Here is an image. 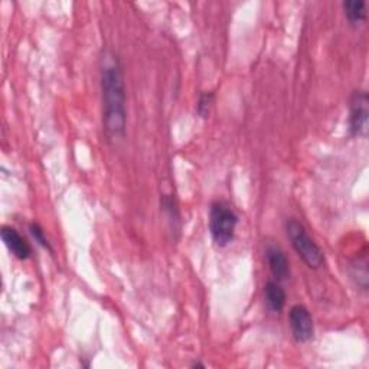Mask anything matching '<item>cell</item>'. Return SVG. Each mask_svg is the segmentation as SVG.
<instances>
[{
  "label": "cell",
  "mask_w": 369,
  "mask_h": 369,
  "mask_svg": "<svg viewBox=\"0 0 369 369\" xmlns=\"http://www.w3.org/2000/svg\"><path fill=\"white\" fill-rule=\"evenodd\" d=\"M29 231H31V234H32V237L35 238V241L39 244V245H42L43 248H46V250H52L50 248V244H49V241H48V238H46V235H45V231H43V228L39 225V224H31L29 225Z\"/></svg>",
  "instance_id": "obj_11"
},
{
  "label": "cell",
  "mask_w": 369,
  "mask_h": 369,
  "mask_svg": "<svg viewBox=\"0 0 369 369\" xmlns=\"http://www.w3.org/2000/svg\"><path fill=\"white\" fill-rule=\"evenodd\" d=\"M2 240L8 250L19 260H28L32 254V248L29 242L12 227L2 228Z\"/></svg>",
  "instance_id": "obj_7"
},
{
  "label": "cell",
  "mask_w": 369,
  "mask_h": 369,
  "mask_svg": "<svg viewBox=\"0 0 369 369\" xmlns=\"http://www.w3.org/2000/svg\"><path fill=\"white\" fill-rule=\"evenodd\" d=\"M369 119L368 92L358 90L352 94L349 102V132L353 137L366 139Z\"/></svg>",
  "instance_id": "obj_4"
},
{
  "label": "cell",
  "mask_w": 369,
  "mask_h": 369,
  "mask_svg": "<svg viewBox=\"0 0 369 369\" xmlns=\"http://www.w3.org/2000/svg\"><path fill=\"white\" fill-rule=\"evenodd\" d=\"M264 299L273 313H280L286 306V292L279 282H267L264 286Z\"/></svg>",
  "instance_id": "obj_8"
},
{
  "label": "cell",
  "mask_w": 369,
  "mask_h": 369,
  "mask_svg": "<svg viewBox=\"0 0 369 369\" xmlns=\"http://www.w3.org/2000/svg\"><path fill=\"white\" fill-rule=\"evenodd\" d=\"M266 257L272 274L277 282L287 280L290 276V264L283 250L277 245H269L266 250Z\"/></svg>",
  "instance_id": "obj_6"
},
{
  "label": "cell",
  "mask_w": 369,
  "mask_h": 369,
  "mask_svg": "<svg viewBox=\"0 0 369 369\" xmlns=\"http://www.w3.org/2000/svg\"><path fill=\"white\" fill-rule=\"evenodd\" d=\"M286 232L292 242V247L297 255L304 261V264L310 269H319L325 262V254L321 247L307 234L306 228L296 220H289L286 223Z\"/></svg>",
  "instance_id": "obj_3"
},
{
  "label": "cell",
  "mask_w": 369,
  "mask_h": 369,
  "mask_svg": "<svg viewBox=\"0 0 369 369\" xmlns=\"http://www.w3.org/2000/svg\"><path fill=\"white\" fill-rule=\"evenodd\" d=\"M214 102V92H202L198 98V104H196V113L200 117H206L209 114L210 105Z\"/></svg>",
  "instance_id": "obj_10"
},
{
  "label": "cell",
  "mask_w": 369,
  "mask_h": 369,
  "mask_svg": "<svg viewBox=\"0 0 369 369\" xmlns=\"http://www.w3.org/2000/svg\"><path fill=\"white\" fill-rule=\"evenodd\" d=\"M289 323L293 333V338L300 342H309L314 335V325L313 318L309 309L303 304H296L290 309L289 313Z\"/></svg>",
  "instance_id": "obj_5"
},
{
  "label": "cell",
  "mask_w": 369,
  "mask_h": 369,
  "mask_svg": "<svg viewBox=\"0 0 369 369\" xmlns=\"http://www.w3.org/2000/svg\"><path fill=\"white\" fill-rule=\"evenodd\" d=\"M342 9L351 25H360L366 21V4L363 0H346L342 4Z\"/></svg>",
  "instance_id": "obj_9"
},
{
  "label": "cell",
  "mask_w": 369,
  "mask_h": 369,
  "mask_svg": "<svg viewBox=\"0 0 369 369\" xmlns=\"http://www.w3.org/2000/svg\"><path fill=\"white\" fill-rule=\"evenodd\" d=\"M101 97L102 130L110 143H117L126 136L127 107L124 75L117 55L104 52L101 57Z\"/></svg>",
  "instance_id": "obj_1"
},
{
  "label": "cell",
  "mask_w": 369,
  "mask_h": 369,
  "mask_svg": "<svg viewBox=\"0 0 369 369\" xmlns=\"http://www.w3.org/2000/svg\"><path fill=\"white\" fill-rule=\"evenodd\" d=\"M237 224L238 215L228 203L217 200L210 205L209 231L217 247L224 248L232 242Z\"/></svg>",
  "instance_id": "obj_2"
}]
</instances>
